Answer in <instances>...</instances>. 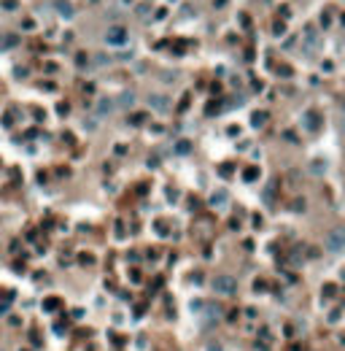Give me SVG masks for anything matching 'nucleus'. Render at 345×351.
Returning <instances> with one entry per match:
<instances>
[{"instance_id": "nucleus-1", "label": "nucleus", "mask_w": 345, "mask_h": 351, "mask_svg": "<svg viewBox=\"0 0 345 351\" xmlns=\"http://www.w3.org/2000/svg\"><path fill=\"white\" fill-rule=\"evenodd\" d=\"M324 243H327V249L332 254H342L345 251V227H332L327 232V238H324Z\"/></svg>"}, {"instance_id": "nucleus-2", "label": "nucleus", "mask_w": 345, "mask_h": 351, "mask_svg": "<svg viewBox=\"0 0 345 351\" xmlns=\"http://www.w3.org/2000/svg\"><path fill=\"white\" fill-rule=\"evenodd\" d=\"M210 287H213L216 295H227L229 297V295H235V292H237V281L232 276H216Z\"/></svg>"}, {"instance_id": "nucleus-3", "label": "nucleus", "mask_w": 345, "mask_h": 351, "mask_svg": "<svg viewBox=\"0 0 345 351\" xmlns=\"http://www.w3.org/2000/svg\"><path fill=\"white\" fill-rule=\"evenodd\" d=\"M127 27H121V25H113L105 30V43H111V46H124L127 43Z\"/></svg>"}, {"instance_id": "nucleus-4", "label": "nucleus", "mask_w": 345, "mask_h": 351, "mask_svg": "<svg viewBox=\"0 0 345 351\" xmlns=\"http://www.w3.org/2000/svg\"><path fill=\"white\" fill-rule=\"evenodd\" d=\"M318 46H321L318 33H315L313 27H308V30L302 33V49L308 52V54H315V52H318Z\"/></svg>"}, {"instance_id": "nucleus-5", "label": "nucleus", "mask_w": 345, "mask_h": 351, "mask_svg": "<svg viewBox=\"0 0 345 351\" xmlns=\"http://www.w3.org/2000/svg\"><path fill=\"white\" fill-rule=\"evenodd\" d=\"M302 125H305V130L308 132H318L321 130V113L318 111H305V116H302Z\"/></svg>"}, {"instance_id": "nucleus-6", "label": "nucleus", "mask_w": 345, "mask_h": 351, "mask_svg": "<svg viewBox=\"0 0 345 351\" xmlns=\"http://www.w3.org/2000/svg\"><path fill=\"white\" fill-rule=\"evenodd\" d=\"M54 8H57V11H60V16H65V19H70V16L76 14L70 0H54Z\"/></svg>"}, {"instance_id": "nucleus-7", "label": "nucleus", "mask_w": 345, "mask_h": 351, "mask_svg": "<svg viewBox=\"0 0 345 351\" xmlns=\"http://www.w3.org/2000/svg\"><path fill=\"white\" fill-rule=\"evenodd\" d=\"M113 106H116V103H113L111 98H100V100H97V116H105V113H111Z\"/></svg>"}, {"instance_id": "nucleus-8", "label": "nucleus", "mask_w": 345, "mask_h": 351, "mask_svg": "<svg viewBox=\"0 0 345 351\" xmlns=\"http://www.w3.org/2000/svg\"><path fill=\"white\" fill-rule=\"evenodd\" d=\"M19 43V35L16 33H8V35H0V49H11V46Z\"/></svg>"}, {"instance_id": "nucleus-9", "label": "nucleus", "mask_w": 345, "mask_h": 351, "mask_svg": "<svg viewBox=\"0 0 345 351\" xmlns=\"http://www.w3.org/2000/svg\"><path fill=\"white\" fill-rule=\"evenodd\" d=\"M149 103L154 106L157 111H167V100H165V95H151Z\"/></svg>"}, {"instance_id": "nucleus-10", "label": "nucleus", "mask_w": 345, "mask_h": 351, "mask_svg": "<svg viewBox=\"0 0 345 351\" xmlns=\"http://www.w3.org/2000/svg\"><path fill=\"white\" fill-rule=\"evenodd\" d=\"M119 106L121 108H132V106H135V95H132V92H121L119 95Z\"/></svg>"}, {"instance_id": "nucleus-11", "label": "nucleus", "mask_w": 345, "mask_h": 351, "mask_svg": "<svg viewBox=\"0 0 345 351\" xmlns=\"http://www.w3.org/2000/svg\"><path fill=\"white\" fill-rule=\"evenodd\" d=\"M224 203H227V192H224V189L213 192V197H210V205H218V208H221Z\"/></svg>"}, {"instance_id": "nucleus-12", "label": "nucleus", "mask_w": 345, "mask_h": 351, "mask_svg": "<svg viewBox=\"0 0 345 351\" xmlns=\"http://www.w3.org/2000/svg\"><path fill=\"white\" fill-rule=\"evenodd\" d=\"M264 122H267V113H264V111H256L254 119H251V125H254V127H262Z\"/></svg>"}, {"instance_id": "nucleus-13", "label": "nucleus", "mask_w": 345, "mask_h": 351, "mask_svg": "<svg viewBox=\"0 0 345 351\" xmlns=\"http://www.w3.org/2000/svg\"><path fill=\"white\" fill-rule=\"evenodd\" d=\"M189 151H191L189 141H178V144H176V154H189Z\"/></svg>"}, {"instance_id": "nucleus-14", "label": "nucleus", "mask_w": 345, "mask_h": 351, "mask_svg": "<svg viewBox=\"0 0 345 351\" xmlns=\"http://www.w3.org/2000/svg\"><path fill=\"white\" fill-rule=\"evenodd\" d=\"M256 176H259V170H256V168H248V170H245V176H243V178H245V181H254V178H256Z\"/></svg>"}, {"instance_id": "nucleus-15", "label": "nucleus", "mask_w": 345, "mask_h": 351, "mask_svg": "<svg viewBox=\"0 0 345 351\" xmlns=\"http://www.w3.org/2000/svg\"><path fill=\"white\" fill-rule=\"evenodd\" d=\"M0 6H3L6 11H14V8H16L19 3H16V0H3V3H0Z\"/></svg>"}, {"instance_id": "nucleus-16", "label": "nucleus", "mask_w": 345, "mask_h": 351, "mask_svg": "<svg viewBox=\"0 0 345 351\" xmlns=\"http://www.w3.org/2000/svg\"><path fill=\"white\" fill-rule=\"evenodd\" d=\"M135 14H138L140 19H146V16H149V6H138V11H135Z\"/></svg>"}, {"instance_id": "nucleus-17", "label": "nucleus", "mask_w": 345, "mask_h": 351, "mask_svg": "<svg viewBox=\"0 0 345 351\" xmlns=\"http://www.w3.org/2000/svg\"><path fill=\"white\" fill-rule=\"evenodd\" d=\"M143 119H146V116H143V113H135V116H132L130 122H132V125H140V122H143Z\"/></svg>"}, {"instance_id": "nucleus-18", "label": "nucleus", "mask_w": 345, "mask_h": 351, "mask_svg": "<svg viewBox=\"0 0 345 351\" xmlns=\"http://www.w3.org/2000/svg\"><path fill=\"white\" fill-rule=\"evenodd\" d=\"M57 308V300H46V311H54Z\"/></svg>"}, {"instance_id": "nucleus-19", "label": "nucleus", "mask_w": 345, "mask_h": 351, "mask_svg": "<svg viewBox=\"0 0 345 351\" xmlns=\"http://www.w3.org/2000/svg\"><path fill=\"white\" fill-rule=\"evenodd\" d=\"M89 3H97V0H89Z\"/></svg>"}]
</instances>
